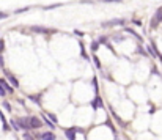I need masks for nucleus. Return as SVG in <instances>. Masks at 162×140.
I'll use <instances>...</instances> for the list:
<instances>
[{
	"label": "nucleus",
	"instance_id": "obj_1",
	"mask_svg": "<svg viewBox=\"0 0 162 140\" xmlns=\"http://www.w3.org/2000/svg\"><path fill=\"white\" fill-rule=\"evenodd\" d=\"M160 22H162V8H157V11L154 13V16L151 18V29H156Z\"/></svg>",
	"mask_w": 162,
	"mask_h": 140
},
{
	"label": "nucleus",
	"instance_id": "obj_2",
	"mask_svg": "<svg viewBox=\"0 0 162 140\" xmlns=\"http://www.w3.org/2000/svg\"><path fill=\"white\" fill-rule=\"evenodd\" d=\"M30 30L35 33H43V35H49V33H55V29H46V27H39V25H33L30 27Z\"/></svg>",
	"mask_w": 162,
	"mask_h": 140
},
{
	"label": "nucleus",
	"instance_id": "obj_3",
	"mask_svg": "<svg viewBox=\"0 0 162 140\" xmlns=\"http://www.w3.org/2000/svg\"><path fill=\"white\" fill-rule=\"evenodd\" d=\"M16 120H18V123H19V126H21V129H30V128H32L30 118L24 117V118H16Z\"/></svg>",
	"mask_w": 162,
	"mask_h": 140
},
{
	"label": "nucleus",
	"instance_id": "obj_4",
	"mask_svg": "<svg viewBox=\"0 0 162 140\" xmlns=\"http://www.w3.org/2000/svg\"><path fill=\"white\" fill-rule=\"evenodd\" d=\"M36 138H39V140H55L57 137L53 135V132H43V134H38Z\"/></svg>",
	"mask_w": 162,
	"mask_h": 140
},
{
	"label": "nucleus",
	"instance_id": "obj_5",
	"mask_svg": "<svg viewBox=\"0 0 162 140\" xmlns=\"http://www.w3.org/2000/svg\"><path fill=\"white\" fill-rule=\"evenodd\" d=\"M115 25H124L123 19H113L110 22H102V27H115Z\"/></svg>",
	"mask_w": 162,
	"mask_h": 140
},
{
	"label": "nucleus",
	"instance_id": "obj_6",
	"mask_svg": "<svg viewBox=\"0 0 162 140\" xmlns=\"http://www.w3.org/2000/svg\"><path fill=\"white\" fill-rule=\"evenodd\" d=\"M30 124H32L33 129H39L43 123H41V120H39L38 117H30Z\"/></svg>",
	"mask_w": 162,
	"mask_h": 140
},
{
	"label": "nucleus",
	"instance_id": "obj_7",
	"mask_svg": "<svg viewBox=\"0 0 162 140\" xmlns=\"http://www.w3.org/2000/svg\"><path fill=\"white\" fill-rule=\"evenodd\" d=\"M65 135L68 140H76V128L73 129H65Z\"/></svg>",
	"mask_w": 162,
	"mask_h": 140
},
{
	"label": "nucleus",
	"instance_id": "obj_8",
	"mask_svg": "<svg viewBox=\"0 0 162 140\" xmlns=\"http://www.w3.org/2000/svg\"><path fill=\"white\" fill-rule=\"evenodd\" d=\"M146 50H148V54H150V55H153V57H157V55H159V52L156 50V46L154 44L146 46Z\"/></svg>",
	"mask_w": 162,
	"mask_h": 140
},
{
	"label": "nucleus",
	"instance_id": "obj_9",
	"mask_svg": "<svg viewBox=\"0 0 162 140\" xmlns=\"http://www.w3.org/2000/svg\"><path fill=\"white\" fill-rule=\"evenodd\" d=\"M99 106H104V104H102V99H101V98H99V96H96V98H94V101L91 102V107H93L94 110H96Z\"/></svg>",
	"mask_w": 162,
	"mask_h": 140
},
{
	"label": "nucleus",
	"instance_id": "obj_10",
	"mask_svg": "<svg viewBox=\"0 0 162 140\" xmlns=\"http://www.w3.org/2000/svg\"><path fill=\"white\" fill-rule=\"evenodd\" d=\"M43 120L46 121V124L49 126V128H50V129H55V126H57V124H55V123H53V121H52V120H50V118H49L47 115H43Z\"/></svg>",
	"mask_w": 162,
	"mask_h": 140
},
{
	"label": "nucleus",
	"instance_id": "obj_11",
	"mask_svg": "<svg viewBox=\"0 0 162 140\" xmlns=\"http://www.w3.org/2000/svg\"><path fill=\"white\" fill-rule=\"evenodd\" d=\"M6 77H8V80L11 82V85H13V87H16V88L19 87V80H18L14 76H11V74H6Z\"/></svg>",
	"mask_w": 162,
	"mask_h": 140
},
{
	"label": "nucleus",
	"instance_id": "obj_12",
	"mask_svg": "<svg viewBox=\"0 0 162 140\" xmlns=\"http://www.w3.org/2000/svg\"><path fill=\"white\" fill-rule=\"evenodd\" d=\"M0 120H2V126H3V129L6 131L10 126H8V123H6V118H5V115H3V112L0 110Z\"/></svg>",
	"mask_w": 162,
	"mask_h": 140
},
{
	"label": "nucleus",
	"instance_id": "obj_13",
	"mask_svg": "<svg viewBox=\"0 0 162 140\" xmlns=\"http://www.w3.org/2000/svg\"><path fill=\"white\" fill-rule=\"evenodd\" d=\"M11 128H13V129H16V131L21 129V126H19V123H18L16 118H13V120H11Z\"/></svg>",
	"mask_w": 162,
	"mask_h": 140
},
{
	"label": "nucleus",
	"instance_id": "obj_14",
	"mask_svg": "<svg viewBox=\"0 0 162 140\" xmlns=\"http://www.w3.org/2000/svg\"><path fill=\"white\" fill-rule=\"evenodd\" d=\"M126 32H128V33H129V35H132V36H136V38H137V39H142V36H140V35H139V33H136V32H134V30H132V29H126Z\"/></svg>",
	"mask_w": 162,
	"mask_h": 140
},
{
	"label": "nucleus",
	"instance_id": "obj_15",
	"mask_svg": "<svg viewBox=\"0 0 162 140\" xmlns=\"http://www.w3.org/2000/svg\"><path fill=\"white\" fill-rule=\"evenodd\" d=\"M98 49H99V41H93V43H91V50L96 52Z\"/></svg>",
	"mask_w": 162,
	"mask_h": 140
},
{
	"label": "nucleus",
	"instance_id": "obj_16",
	"mask_svg": "<svg viewBox=\"0 0 162 140\" xmlns=\"http://www.w3.org/2000/svg\"><path fill=\"white\" fill-rule=\"evenodd\" d=\"M112 115H113V118H115V120L118 121V124H120V126H126V124L123 123V120H121V118H120V117H118V115L115 114V112H113V114H112Z\"/></svg>",
	"mask_w": 162,
	"mask_h": 140
},
{
	"label": "nucleus",
	"instance_id": "obj_17",
	"mask_svg": "<svg viewBox=\"0 0 162 140\" xmlns=\"http://www.w3.org/2000/svg\"><path fill=\"white\" fill-rule=\"evenodd\" d=\"M58 6H63V3H53V5H49V6H46L44 10H53V8H58Z\"/></svg>",
	"mask_w": 162,
	"mask_h": 140
},
{
	"label": "nucleus",
	"instance_id": "obj_18",
	"mask_svg": "<svg viewBox=\"0 0 162 140\" xmlns=\"http://www.w3.org/2000/svg\"><path fill=\"white\" fill-rule=\"evenodd\" d=\"M5 94H6V88H3V83L0 82V96L5 98Z\"/></svg>",
	"mask_w": 162,
	"mask_h": 140
},
{
	"label": "nucleus",
	"instance_id": "obj_19",
	"mask_svg": "<svg viewBox=\"0 0 162 140\" xmlns=\"http://www.w3.org/2000/svg\"><path fill=\"white\" fill-rule=\"evenodd\" d=\"M93 62H94V65H96V68H99V69H101V62H99V58L96 57V55L93 57Z\"/></svg>",
	"mask_w": 162,
	"mask_h": 140
},
{
	"label": "nucleus",
	"instance_id": "obj_20",
	"mask_svg": "<svg viewBox=\"0 0 162 140\" xmlns=\"http://www.w3.org/2000/svg\"><path fill=\"white\" fill-rule=\"evenodd\" d=\"M24 140H35V137L32 134H29V132H25L24 134Z\"/></svg>",
	"mask_w": 162,
	"mask_h": 140
},
{
	"label": "nucleus",
	"instance_id": "obj_21",
	"mask_svg": "<svg viewBox=\"0 0 162 140\" xmlns=\"http://www.w3.org/2000/svg\"><path fill=\"white\" fill-rule=\"evenodd\" d=\"M29 98H30V99H32L33 102H36L38 106H41V101H39V99H38V96H29Z\"/></svg>",
	"mask_w": 162,
	"mask_h": 140
},
{
	"label": "nucleus",
	"instance_id": "obj_22",
	"mask_svg": "<svg viewBox=\"0 0 162 140\" xmlns=\"http://www.w3.org/2000/svg\"><path fill=\"white\" fill-rule=\"evenodd\" d=\"M47 117H49V118H50V120H52L53 123H55V124L58 123V120H57V117H55V115H53V114H47Z\"/></svg>",
	"mask_w": 162,
	"mask_h": 140
},
{
	"label": "nucleus",
	"instance_id": "obj_23",
	"mask_svg": "<svg viewBox=\"0 0 162 140\" xmlns=\"http://www.w3.org/2000/svg\"><path fill=\"white\" fill-rule=\"evenodd\" d=\"M93 88H94V91L98 93V79H96V77L93 79Z\"/></svg>",
	"mask_w": 162,
	"mask_h": 140
},
{
	"label": "nucleus",
	"instance_id": "obj_24",
	"mask_svg": "<svg viewBox=\"0 0 162 140\" xmlns=\"http://www.w3.org/2000/svg\"><path fill=\"white\" fill-rule=\"evenodd\" d=\"M30 8H19V10H14V14H19V13H24V11H29Z\"/></svg>",
	"mask_w": 162,
	"mask_h": 140
},
{
	"label": "nucleus",
	"instance_id": "obj_25",
	"mask_svg": "<svg viewBox=\"0 0 162 140\" xmlns=\"http://www.w3.org/2000/svg\"><path fill=\"white\" fill-rule=\"evenodd\" d=\"M2 83H3V87L6 88V91H10V93L13 91V87H11V85H8V83H6V82H2Z\"/></svg>",
	"mask_w": 162,
	"mask_h": 140
},
{
	"label": "nucleus",
	"instance_id": "obj_26",
	"mask_svg": "<svg viewBox=\"0 0 162 140\" xmlns=\"http://www.w3.org/2000/svg\"><path fill=\"white\" fill-rule=\"evenodd\" d=\"M3 49H5V41H3V39H0V54L3 52Z\"/></svg>",
	"mask_w": 162,
	"mask_h": 140
},
{
	"label": "nucleus",
	"instance_id": "obj_27",
	"mask_svg": "<svg viewBox=\"0 0 162 140\" xmlns=\"http://www.w3.org/2000/svg\"><path fill=\"white\" fill-rule=\"evenodd\" d=\"M99 43L101 44H107V36H101L99 38Z\"/></svg>",
	"mask_w": 162,
	"mask_h": 140
},
{
	"label": "nucleus",
	"instance_id": "obj_28",
	"mask_svg": "<svg viewBox=\"0 0 162 140\" xmlns=\"http://www.w3.org/2000/svg\"><path fill=\"white\" fill-rule=\"evenodd\" d=\"M113 39L117 41V43H121V41H124V36H115Z\"/></svg>",
	"mask_w": 162,
	"mask_h": 140
},
{
	"label": "nucleus",
	"instance_id": "obj_29",
	"mask_svg": "<svg viewBox=\"0 0 162 140\" xmlns=\"http://www.w3.org/2000/svg\"><path fill=\"white\" fill-rule=\"evenodd\" d=\"M3 107H5L6 110H11V106H10V102H8V101H3Z\"/></svg>",
	"mask_w": 162,
	"mask_h": 140
},
{
	"label": "nucleus",
	"instance_id": "obj_30",
	"mask_svg": "<svg viewBox=\"0 0 162 140\" xmlns=\"http://www.w3.org/2000/svg\"><path fill=\"white\" fill-rule=\"evenodd\" d=\"M5 66V60H3V57L0 55V68H3Z\"/></svg>",
	"mask_w": 162,
	"mask_h": 140
},
{
	"label": "nucleus",
	"instance_id": "obj_31",
	"mask_svg": "<svg viewBox=\"0 0 162 140\" xmlns=\"http://www.w3.org/2000/svg\"><path fill=\"white\" fill-rule=\"evenodd\" d=\"M74 35H77V36H84V32H79V30H74Z\"/></svg>",
	"mask_w": 162,
	"mask_h": 140
},
{
	"label": "nucleus",
	"instance_id": "obj_32",
	"mask_svg": "<svg viewBox=\"0 0 162 140\" xmlns=\"http://www.w3.org/2000/svg\"><path fill=\"white\" fill-rule=\"evenodd\" d=\"M5 18H8L6 13H0V19H5Z\"/></svg>",
	"mask_w": 162,
	"mask_h": 140
},
{
	"label": "nucleus",
	"instance_id": "obj_33",
	"mask_svg": "<svg viewBox=\"0 0 162 140\" xmlns=\"http://www.w3.org/2000/svg\"><path fill=\"white\" fill-rule=\"evenodd\" d=\"M137 54H142V55H145V50H143L142 47H139V49H137Z\"/></svg>",
	"mask_w": 162,
	"mask_h": 140
},
{
	"label": "nucleus",
	"instance_id": "obj_34",
	"mask_svg": "<svg viewBox=\"0 0 162 140\" xmlns=\"http://www.w3.org/2000/svg\"><path fill=\"white\" fill-rule=\"evenodd\" d=\"M105 3H112V2H121V0H104Z\"/></svg>",
	"mask_w": 162,
	"mask_h": 140
},
{
	"label": "nucleus",
	"instance_id": "obj_35",
	"mask_svg": "<svg viewBox=\"0 0 162 140\" xmlns=\"http://www.w3.org/2000/svg\"><path fill=\"white\" fill-rule=\"evenodd\" d=\"M151 73H153V74H159V73H157V69H156V68H154V66H153V68H151Z\"/></svg>",
	"mask_w": 162,
	"mask_h": 140
},
{
	"label": "nucleus",
	"instance_id": "obj_36",
	"mask_svg": "<svg viewBox=\"0 0 162 140\" xmlns=\"http://www.w3.org/2000/svg\"><path fill=\"white\" fill-rule=\"evenodd\" d=\"M157 57H159V58H160V62H162V54H159V55H157Z\"/></svg>",
	"mask_w": 162,
	"mask_h": 140
}]
</instances>
